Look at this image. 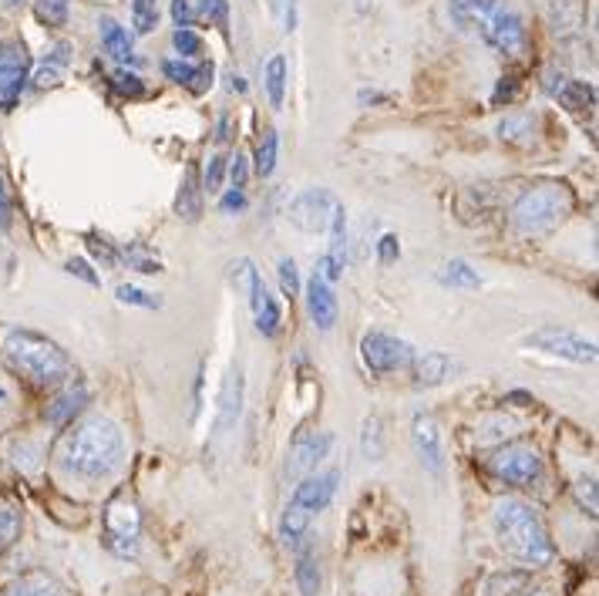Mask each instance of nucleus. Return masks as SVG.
I'll return each mask as SVG.
<instances>
[{"mask_svg":"<svg viewBox=\"0 0 599 596\" xmlns=\"http://www.w3.org/2000/svg\"><path fill=\"white\" fill-rule=\"evenodd\" d=\"M88 388L85 384H72V388H65V394H57L54 398V404L47 408V422H54V425H65V422H72L75 414L88 404Z\"/></svg>","mask_w":599,"mask_h":596,"instance_id":"nucleus-22","label":"nucleus"},{"mask_svg":"<svg viewBox=\"0 0 599 596\" xmlns=\"http://www.w3.org/2000/svg\"><path fill=\"white\" fill-rule=\"evenodd\" d=\"M68 8H72V0H37V18L47 24V28H65L68 21Z\"/></svg>","mask_w":599,"mask_h":596,"instance_id":"nucleus-35","label":"nucleus"},{"mask_svg":"<svg viewBox=\"0 0 599 596\" xmlns=\"http://www.w3.org/2000/svg\"><path fill=\"white\" fill-rule=\"evenodd\" d=\"M573 213V193L563 183H535L509 209V223L519 236H546Z\"/></svg>","mask_w":599,"mask_h":596,"instance_id":"nucleus-5","label":"nucleus"},{"mask_svg":"<svg viewBox=\"0 0 599 596\" xmlns=\"http://www.w3.org/2000/svg\"><path fill=\"white\" fill-rule=\"evenodd\" d=\"M489 468L502 483L529 489L543 479V455L525 442H509V445L495 448V455L489 458Z\"/></svg>","mask_w":599,"mask_h":596,"instance_id":"nucleus-7","label":"nucleus"},{"mask_svg":"<svg viewBox=\"0 0 599 596\" xmlns=\"http://www.w3.org/2000/svg\"><path fill=\"white\" fill-rule=\"evenodd\" d=\"M122 260H126L132 270H139V273H162V263H159V260H152V257H145L139 247H126Z\"/></svg>","mask_w":599,"mask_h":596,"instance_id":"nucleus-40","label":"nucleus"},{"mask_svg":"<svg viewBox=\"0 0 599 596\" xmlns=\"http://www.w3.org/2000/svg\"><path fill=\"white\" fill-rule=\"evenodd\" d=\"M193 4L189 0H172V21H175V28H189L193 24Z\"/></svg>","mask_w":599,"mask_h":596,"instance_id":"nucleus-47","label":"nucleus"},{"mask_svg":"<svg viewBox=\"0 0 599 596\" xmlns=\"http://www.w3.org/2000/svg\"><path fill=\"white\" fill-rule=\"evenodd\" d=\"M229 178H232V189H247L250 183V159L243 152H236L229 162Z\"/></svg>","mask_w":599,"mask_h":596,"instance_id":"nucleus-43","label":"nucleus"},{"mask_svg":"<svg viewBox=\"0 0 599 596\" xmlns=\"http://www.w3.org/2000/svg\"><path fill=\"white\" fill-rule=\"evenodd\" d=\"M411 442H414V452L422 458V465L432 472V475H442L445 472V442H442V429L432 414H414L411 422Z\"/></svg>","mask_w":599,"mask_h":596,"instance_id":"nucleus-14","label":"nucleus"},{"mask_svg":"<svg viewBox=\"0 0 599 596\" xmlns=\"http://www.w3.org/2000/svg\"><path fill=\"white\" fill-rule=\"evenodd\" d=\"M118 296V304H126V307H142V311H162V296L159 293H149L142 286H132V283H122L115 290Z\"/></svg>","mask_w":599,"mask_h":596,"instance_id":"nucleus-31","label":"nucleus"},{"mask_svg":"<svg viewBox=\"0 0 599 596\" xmlns=\"http://www.w3.org/2000/svg\"><path fill=\"white\" fill-rule=\"evenodd\" d=\"M337 196L330 189H304V193H296L290 199V209H286V219L300 229V232H327L330 226V216L337 209Z\"/></svg>","mask_w":599,"mask_h":596,"instance_id":"nucleus-10","label":"nucleus"},{"mask_svg":"<svg viewBox=\"0 0 599 596\" xmlns=\"http://www.w3.org/2000/svg\"><path fill=\"white\" fill-rule=\"evenodd\" d=\"M222 175H226V159L213 155L209 165H206V175H203V193H219L222 189Z\"/></svg>","mask_w":599,"mask_h":596,"instance_id":"nucleus-38","label":"nucleus"},{"mask_svg":"<svg viewBox=\"0 0 599 596\" xmlns=\"http://www.w3.org/2000/svg\"><path fill=\"white\" fill-rule=\"evenodd\" d=\"M219 209H222V213H239V209H247V193H243V189H229V193L219 199Z\"/></svg>","mask_w":599,"mask_h":596,"instance_id":"nucleus-48","label":"nucleus"},{"mask_svg":"<svg viewBox=\"0 0 599 596\" xmlns=\"http://www.w3.org/2000/svg\"><path fill=\"white\" fill-rule=\"evenodd\" d=\"M98 31H101L105 51L115 57V62H132V34L122 24H118L115 18H101L98 21Z\"/></svg>","mask_w":599,"mask_h":596,"instance_id":"nucleus-23","label":"nucleus"},{"mask_svg":"<svg viewBox=\"0 0 599 596\" xmlns=\"http://www.w3.org/2000/svg\"><path fill=\"white\" fill-rule=\"evenodd\" d=\"M4 596H65V589L57 586L47 573H28L21 579H14Z\"/></svg>","mask_w":599,"mask_h":596,"instance_id":"nucleus-27","label":"nucleus"},{"mask_svg":"<svg viewBox=\"0 0 599 596\" xmlns=\"http://www.w3.org/2000/svg\"><path fill=\"white\" fill-rule=\"evenodd\" d=\"M438 283H445L451 290H478L482 286V277H478V270L468 260H448L438 270Z\"/></svg>","mask_w":599,"mask_h":596,"instance_id":"nucleus-25","label":"nucleus"},{"mask_svg":"<svg viewBox=\"0 0 599 596\" xmlns=\"http://www.w3.org/2000/svg\"><path fill=\"white\" fill-rule=\"evenodd\" d=\"M361 361L371 375H394V371H404L411 368L414 361V350L407 340L394 337V334H384V330H368L361 337Z\"/></svg>","mask_w":599,"mask_h":596,"instance_id":"nucleus-9","label":"nucleus"},{"mask_svg":"<svg viewBox=\"0 0 599 596\" xmlns=\"http://www.w3.org/2000/svg\"><path fill=\"white\" fill-rule=\"evenodd\" d=\"M159 24V0H132V28L135 34H152Z\"/></svg>","mask_w":599,"mask_h":596,"instance_id":"nucleus-33","label":"nucleus"},{"mask_svg":"<svg viewBox=\"0 0 599 596\" xmlns=\"http://www.w3.org/2000/svg\"><path fill=\"white\" fill-rule=\"evenodd\" d=\"M11 219H14V206H11V193H8L4 175H0V229H11Z\"/></svg>","mask_w":599,"mask_h":596,"instance_id":"nucleus-46","label":"nucleus"},{"mask_svg":"<svg viewBox=\"0 0 599 596\" xmlns=\"http://www.w3.org/2000/svg\"><path fill=\"white\" fill-rule=\"evenodd\" d=\"M172 47L178 51V57H199L203 54V37L193 31V28H175V34H172Z\"/></svg>","mask_w":599,"mask_h":596,"instance_id":"nucleus-37","label":"nucleus"},{"mask_svg":"<svg viewBox=\"0 0 599 596\" xmlns=\"http://www.w3.org/2000/svg\"><path fill=\"white\" fill-rule=\"evenodd\" d=\"M515 95H519V85H515V78H502V82H499V88H495V95H492V101H495V105H502V101L509 105Z\"/></svg>","mask_w":599,"mask_h":596,"instance_id":"nucleus-50","label":"nucleus"},{"mask_svg":"<svg viewBox=\"0 0 599 596\" xmlns=\"http://www.w3.org/2000/svg\"><path fill=\"white\" fill-rule=\"evenodd\" d=\"M65 68H68V44H57V47H51V54L44 57V65L34 72V85H37V88H54V85H62Z\"/></svg>","mask_w":599,"mask_h":596,"instance_id":"nucleus-26","label":"nucleus"},{"mask_svg":"<svg viewBox=\"0 0 599 596\" xmlns=\"http://www.w3.org/2000/svg\"><path fill=\"white\" fill-rule=\"evenodd\" d=\"M307 314L317 330H334L337 324V296L320 270H314V277L307 280Z\"/></svg>","mask_w":599,"mask_h":596,"instance_id":"nucleus-17","label":"nucleus"},{"mask_svg":"<svg viewBox=\"0 0 599 596\" xmlns=\"http://www.w3.org/2000/svg\"><path fill=\"white\" fill-rule=\"evenodd\" d=\"M175 213L178 219L196 223L203 216V178H199V165H186L183 183H178V196H175Z\"/></svg>","mask_w":599,"mask_h":596,"instance_id":"nucleus-20","label":"nucleus"},{"mask_svg":"<svg viewBox=\"0 0 599 596\" xmlns=\"http://www.w3.org/2000/svg\"><path fill=\"white\" fill-rule=\"evenodd\" d=\"M4 350L11 357V365L41 388H57L75 378V365L62 350V344H54L51 337H44L37 330L11 327L4 334Z\"/></svg>","mask_w":599,"mask_h":596,"instance_id":"nucleus-3","label":"nucleus"},{"mask_svg":"<svg viewBox=\"0 0 599 596\" xmlns=\"http://www.w3.org/2000/svg\"><path fill=\"white\" fill-rule=\"evenodd\" d=\"M592 486H596L592 479H579V489H576V492H579V502L589 499V512H596V489H592Z\"/></svg>","mask_w":599,"mask_h":596,"instance_id":"nucleus-51","label":"nucleus"},{"mask_svg":"<svg viewBox=\"0 0 599 596\" xmlns=\"http://www.w3.org/2000/svg\"><path fill=\"white\" fill-rule=\"evenodd\" d=\"M126 455V438L118 432V425L105 414H88L81 419L57 448V465H62L68 475L85 483H98L108 479V475L122 465Z\"/></svg>","mask_w":599,"mask_h":596,"instance_id":"nucleus-1","label":"nucleus"},{"mask_svg":"<svg viewBox=\"0 0 599 596\" xmlns=\"http://www.w3.org/2000/svg\"><path fill=\"white\" fill-rule=\"evenodd\" d=\"M111 82H115V88H118V91L129 95V98H139V95H145V85H142V78H139V75H132V72H126V68H118V72L111 75Z\"/></svg>","mask_w":599,"mask_h":596,"instance_id":"nucleus-39","label":"nucleus"},{"mask_svg":"<svg viewBox=\"0 0 599 596\" xmlns=\"http://www.w3.org/2000/svg\"><path fill=\"white\" fill-rule=\"evenodd\" d=\"M162 75L175 85H186L193 88L196 95H203L209 85H213V65L209 62H186V57H168V62H162Z\"/></svg>","mask_w":599,"mask_h":596,"instance_id":"nucleus-19","label":"nucleus"},{"mask_svg":"<svg viewBox=\"0 0 599 596\" xmlns=\"http://www.w3.org/2000/svg\"><path fill=\"white\" fill-rule=\"evenodd\" d=\"M327 236H330V243H327V253H324L317 270L334 283L344 277V267H347V213H344V203H337L330 226H327Z\"/></svg>","mask_w":599,"mask_h":596,"instance_id":"nucleus-18","label":"nucleus"},{"mask_svg":"<svg viewBox=\"0 0 599 596\" xmlns=\"http://www.w3.org/2000/svg\"><path fill=\"white\" fill-rule=\"evenodd\" d=\"M529 347L543 350L549 357H563V361H573V365H592L596 361V344L566 330V327H543V330H532L525 337Z\"/></svg>","mask_w":599,"mask_h":596,"instance_id":"nucleus-11","label":"nucleus"},{"mask_svg":"<svg viewBox=\"0 0 599 596\" xmlns=\"http://www.w3.org/2000/svg\"><path fill=\"white\" fill-rule=\"evenodd\" d=\"M334 445V435L330 432H311L304 438H296L286 452V462H283V479L286 483H300L307 479L311 472H317V465L327 458Z\"/></svg>","mask_w":599,"mask_h":596,"instance_id":"nucleus-13","label":"nucleus"},{"mask_svg":"<svg viewBox=\"0 0 599 596\" xmlns=\"http://www.w3.org/2000/svg\"><path fill=\"white\" fill-rule=\"evenodd\" d=\"M361 448L371 462H381L384 458V422L378 419V414H371V419L364 422V432H361Z\"/></svg>","mask_w":599,"mask_h":596,"instance_id":"nucleus-32","label":"nucleus"},{"mask_svg":"<svg viewBox=\"0 0 599 596\" xmlns=\"http://www.w3.org/2000/svg\"><path fill=\"white\" fill-rule=\"evenodd\" d=\"M4 4H8V8H21V4H24V0H4Z\"/></svg>","mask_w":599,"mask_h":596,"instance_id":"nucleus-53","label":"nucleus"},{"mask_svg":"<svg viewBox=\"0 0 599 596\" xmlns=\"http://www.w3.org/2000/svg\"><path fill=\"white\" fill-rule=\"evenodd\" d=\"M411 368H414L417 384H425V388H435V384H442V381H448L455 375V361L445 350H428L422 357H414Z\"/></svg>","mask_w":599,"mask_h":596,"instance_id":"nucleus-21","label":"nucleus"},{"mask_svg":"<svg viewBox=\"0 0 599 596\" xmlns=\"http://www.w3.org/2000/svg\"><path fill=\"white\" fill-rule=\"evenodd\" d=\"M337 483H340V475L337 472H324V475H307V479H300L286 509H283V519H280V540L286 546H296L300 540L307 535L314 516H320L334 492H337Z\"/></svg>","mask_w":599,"mask_h":596,"instance_id":"nucleus-6","label":"nucleus"},{"mask_svg":"<svg viewBox=\"0 0 599 596\" xmlns=\"http://www.w3.org/2000/svg\"><path fill=\"white\" fill-rule=\"evenodd\" d=\"M65 270L72 273V277H78V280H85L88 286H98L101 283V277L91 270V263L88 260H81V257H72L68 263H65Z\"/></svg>","mask_w":599,"mask_h":596,"instance_id":"nucleus-44","label":"nucleus"},{"mask_svg":"<svg viewBox=\"0 0 599 596\" xmlns=\"http://www.w3.org/2000/svg\"><path fill=\"white\" fill-rule=\"evenodd\" d=\"M532 129H535V118L532 115H509L499 122V139L512 142V145H529L532 142Z\"/></svg>","mask_w":599,"mask_h":596,"instance_id":"nucleus-30","label":"nucleus"},{"mask_svg":"<svg viewBox=\"0 0 599 596\" xmlns=\"http://www.w3.org/2000/svg\"><path fill=\"white\" fill-rule=\"evenodd\" d=\"M276 273H280V286H283V293H286V296H296V293H300V273H296V263H293L290 257H283V260H280V267H276Z\"/></svg>","mask_w":599,"mask_h":596,"instance_id":"nucleus-41","label":"nucleus"},{"mask_svg":"<svg viewBox=\"0 0 599 596\" xmlns=\"http://www.w3.org/2000/svg\"><path fill=\"white\" fill-rule=\"evenodd\" d=\"M243 290H247V301H250L257 330H260L263 337H276V334H280V324H283V311H280V304H276V296L266 290L260 270L250 273V280H247Z\"/></svg>","mask_w":599,"mask_h":596,"instance_id":"nucleus-15","label":"nucleus"},{"mask_svg":"<svg viewBox=\"0 0 599 596\" xmlns=\"http://www.w3.org/2000/svg\"><path fill=\"white\" fill-rule=\"evenodd\" d=\"M4 398H8V391H4V388H0V401H4Z\"/></svg>","mask_w":599,"mask_h":596,"instance_id":"nucleus-55","label":"nucleus"},{"mask_svg":"<svg viewBox=\"0 0 599 596\" xmlns=\"http://www.w3.org/2000/svg\"><path fill=\"white\" fill-rule=\"evenodd\" d=\"M280 4H283V8H293V0H280Z\"/></svg>","mask_w":599,"mask_h":596,"instance_id":"nucleus-54","label":"nucleus"},{"mask_svg":"<svg viewBox=\"0 0 599 596\" xmlns=\"http://www.w3.org/2000/svg\"><path fill=\"white\" fill-rule=\"evenodd\" d=\"M495 535H499V546L525 563V566H546L556 550H553V540H549V532L543 525V519H538V512L522 502V499H502L495 506Z\"/></svg>","mask_w":599,"mask_h":596,"instance_id":"nucleus-2","label":"nucleus"},{"mask_svg":"<svg viewBox=\"0 0 599 596\" xmlns=\"http://www.w3.org/2000/svg\"><path fill=\"white\" fill-rule=\"evenodd\" d=\"M296 586L304 596H317L320 593V563L314 550H304L296 556Z\"/></svg>","mask_w":599,"mask_h":596,"instance_id":"nucleus-29","label":"nucleus"},{"mask_svg":"<svg viewBox=\"0 0 599 596\" xmlns=\"http://www.w3.org/2000/svg\"><path fill=\"white\" fill-rule=\"evenodd\" d=\"M263 85H266V95H270V108H283V98H286V57L283 54H273L266 62Z\"/></svg>","mask_w":599,"mask_h":596,"instance_id":"nucleus-28","label":"nucleus"},{"mask_svg":"<svg viewBox=\"0 0 599 596\" xmlns=\"http://www.w3.org/2000/svg\"><path fill=\"white\" fill-rule=\"evenodd\" d=\"M226 14H229V0H203L199 4V18H206L216 28H226Z\"/></svg>","mask_w":599,"mask_h":596,"instance_id":"nucleus-42","label":"nucleus"},{"mask_svg":"<svg viewBox=\"0 0 599 596\" xmlns=\"http://www.w3.org/2000/svg\"><path fill=\"white\" fill-rule=\"evenodd\" d=\"M88 243H91V253L105 263V267H111L118 257H115V250H111V243H105V240H98V236H88Z\"/></svg>","mask_w":599,"mask_h":596,"instance_id":"nucleus-49","label":"nucleus"},{"mask_svg":"<svg viewBox=\"0 0 599 596\" xmlns=\"http://www.w3.org/2000/svg\"><path fill=\"white\" fill-rule=\"evenodd\" d=\"M451 11L461 28L482 34L495 54L519 57L525 51V21L505 0H451Z\"/></svg>","mask_w":599,"mask_h":596,"instance_id":"nucleus-4","label":"nucleus"},{"mask_svg":"<svg viewBox=\"0 0 599 596\" xmlns=\"http://www.w3.org/2000/svg\"><path fill=\"white\" fill-rule=\"evenodd\" d=\"M31 78V57L24 44L0 41V108L11 111Z\"/></svg>","mask_w":599,"mask_h":596,"instance_id":"nucleus-12","label":"nucleus"},{"mask_svg":"<svg viewBox=\"0 0 599 596\" xmlns=\"http://www.w3.org/2000/svg\"><path fill=\"white\" fill-rule=\"evenodd\" d=\"M229 139V118H219V129H216V142L222 145Z\"/></svg>","mask_w":599,"mask_h":596,"instance_id":"nucleus-52","label":"nucleus"},{"mask_svg":"<svg viewBox=\"0 0 599 596\" xmlns=\"http://www.w3.org/2000/svg\"><path fill=\"white\" fill-rule=\"evenodd\" d=\"M397 257H401L397 236H394V232H384V236H381V243H378V260H381V263H394Z\"/></svg>","mask_w":599,"mask_h":596,"instance_id":"nucleus-45","label":"nucleus"},{"mask_svg":"<svg viewBox=\"0 0 599 596\" xmlns=\"http://www.w3.org/2000/svg\"><path fill=\"white\" fill-rule=\"evenodd\" d=\"M243 368L232 365L226 381H222V391H219V414H216V438L229 435L239 422V414H243Z\"/></svg>","mask_w":599,"mask_h":596,"instance_id":"nucleus-16","label":"nucleus"},{"mask_svg":"<svg viewBox=\"0 0 599 596\" xmlns=\"http://www.w3.org/2000/svg\"><path fill=\"white\" fill-rule=\"evenodd\" d=\"M556 98H559L563 108H569V111H576V115L596 108V88H592L589 82H573V78H566V82L556 88Z\"/></svg>","mask_w":599,"mask_h":596,"instance_id":"nucleus-24","label":"nucleus"},{"mask_svg":"<svg viewBox=\"0 0 599 596\" xmlns=\"http://www.w3.org/2000/svg\"><path fill=\"white\" fill-rule=\"evenodd\" d=\"M139 535H142V519L135 502H129L126 496H118L108 502L105 509V543L115 556H135L139 553Z\"/></svg>","mask_w":599,"mask_h":596,"instance_id":"nucleus-8","label":"nucleus"},{"mask_svg":"<svg viewBox=\"0 0 599 596\" xmlns=\"http://www.w3.org/2000/svg\"><path fill=\"white\" fill-rule=\"evenodd\" d=\"M21 532V512L14 506H0V553H4Z\"/></svg>","mask_w":599,"mask_h":596,"instance_id":"nucleus-36","label":"nucleus"},{"mask_svg":"<svg viewBox=\"0 0 599 596\" xmlns=\"http://www.w3.org/2000/svg\"><path fill=\"white\" fill-rule=\"evenodd\" d=\"M276 155H280V136L276 132H266L260 149H257V175L260 178H270L273 169H276Z\"/></svg>","mask_w":599,"mask_h":596,"instance_id":"nucleus-34","label":"nucleus"}]
</instances>
